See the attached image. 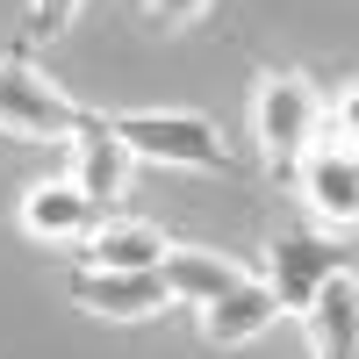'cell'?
<instances>
[{"label":"cell","mask_w":359,"mask_h":359,"mask_svg":"<svg viewBox=\"0 0 359 359\" xmlns=\"http://www.w3.org/2000/svg\"><path fill=\"white\" fill-rule=\"evenodd\" d=\"M172 237L158 223H137V216H101L94 230H86V266H108V273H158Z\"/></svg>","instance_id":"obj_9"},{"label":"cell","mask_w":359,"mask_h":359,"mask_svg":"<svg viewBox=\"0 0 359 359\" xmlns=\"http://www.w3.org/2000/svg\"><path fill=\"white\" fill-rule=\"evenodd\" d=\"M94 223H101V208L79 194L72 172H57V180H29L22 201H15V230L29 237V245H43V252L86 245V230H94Z\"/></svg>","instance_id":"obj_6"},{"label":"cell","mask_w":359,"mask_h":359,"mask_svg":"<svg viewBox=\"0 0 359 359\" xmlns=\"http://www.w3.org/2000/svg\"><path fill=\"white\" fill-rule=\"evenodd\" d=\"M72 151V180H79V194L94 201V208H108L115 194H123V172H130V151L115 144V130H108V115H94L86 108V123H79V137L65 144Z\"/></svg>","instance_id":"obj_11"},{"label":"cell","mask_w":359,"mask_h":359,"mask_svg":"<svg viewBox=\"0 0 359 359\" xmlns=\"http://www.w3.org/2000/svg\"><path fill=\"white\" fill-rule=\"evenodd\" d=\"M331 115V101H323V86L309 72H259L252 86V137H259V158L287 172L294 158H302V144L316 137V123Z\"/></svg>","instance_id":"obj_4"},{"label":"cell","mask_w":359,"mask_h":359,"mask_svg":"<svg viewBox=\"0 0 359 359\" xmlns=\"http://www.w3.org/2000/svg\"><path fill=\"white\" fill-rule=\"evenodd\" d=\"M72 302L86 316H101V323H144V316L172 309L158 273H108V266H79L72 273Z\"/></svg>","instance_id":"obj_7"},{"label":"cell","mask_w":359,"mask_h":359,"mask_svg":"<svg viewBox=\"0 0 359 359\" xmlns=\"http://www.w3.org/2000/svg\"><path fill=\"white\" fill-rule=\"evenodd\" d=\"M338 273H352V245L345 237H331V230H280L273 245H266V273L259 280H266L280 316H302L309 294L323 280H338Z\"/></svg>","instance_id":"obj_5"},{"label":"cell","mask_w":359,"mask_h":359,"mask_svg":"<svg viewBox=\"0 0 359 359\" xmlns=\"http://www.w3.org/2000/svg\"><path fill=\"white\" fill-rule=\"evenodd\" d=\"M79 123H86V108L50 72H36L29 43H15L0 57V130L8 137H22V144H72Z\"/></svg>","instance_id":"obj_2"},{"label":"cell","mask_w":359,"mask_h":359,"mask_svg":"<svg viewBox=\"0 0 359 359\" xmlns=\"http://www.w3.org/2000/svg\"><path fill=\"white\" fill-rule=\"evenodd\" d=\"M79 15V0H29V22H22V43H50V36H65Z\"/></svg>","instance_id":"obj_13"},{"label":"cell","mask_w":359,"mask_h":359,"mask_svg":"<svg viewBox=\"0 0 359 359\" xmlns=\"http://www.w3.org/2000/svg\"><path fill=\"white\" fill-rule=\"evenodd\" d=\"M273 323H280V309H273V294H266V280L245 273L230 294H216V302L201 309V338L216 352H230V345H252L259 331H273Z\"/></svg>","instance_id":"obj_10"},{"label":"cell","mask_w":359,"mask_h":359,"mask_svg":"<svg viewBox=\"0 0 359 359\" xmlns=\"http://www.w3.org/2000/svg\"><path fill=\"white\" fill-rule=\"evenodd\" d=\"M287 180L302 187V208L331 230L345 237L352 216H359V137H352V94L338 101V115H323L316 137L302 144V158L287 165Z\"/></svg>","instance_id":"obj_1"},{"label":"cell","mask_w":359,"mask_h":359,"mask_svg":"<svg viewBox=\"0 0 359 359\" xmlns=\"http://www.w3.org/2000/svg\"><path fill=\"white\" fill-rule=\"evenodd\" d=\"M216 0H144V15H151V29H194Z\"/></svg>","instance_id":"obj_14"},{"label":"cell","mask_w":359,"mask_h":359,"mask_svg":"<svg viewBox=\"0 0 359 359\" xmlns=\"http://www.w3.org/2000/svg\"><path fill=\"white\" fill-rule=\"evenodd\" d=\"M115 144L130 158H151V165H187V172H230V151L208 115L194 108H130V115H108Z\"/></svg>","instance_id":"obj_3"},{"label":"cell","mask_w":359,"mask_h":359,"mask_svg":"<svg viewBox=\"0 0 359 359\" xmlns=\"http://www.w3.org/2000/svg\"><path fill=\"white\" fill-rule=\"evenodd\" d=\"M302 323H309V352L316 359H359V287H352V273L323 280L309 294Z\"/></svg>","instance_id":"obj_12"},{"label":"cell","mask_w":359,"mask_h":359,"mask_svg":"<svg viewBox=\"0 0 359 359\" xmlns=\"http://www.w3.org/2000/svg\"><path fill=\"white\" fill-rule=\"evenodd\" d=\"M237 280H245V266L223 259V252H208V245H165V259H158L165 302H187V309H208V302L230 294Z\"/></svg>","instance_id":"obj_8"}]
</instances>
